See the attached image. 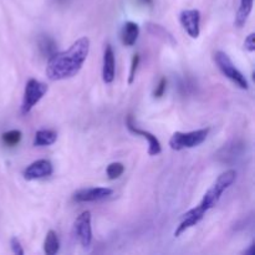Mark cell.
I'll return each instance as SVG.
<instances>
[{
  "mask_svg": "<svg viewBox=\"0 0 255 255\" xmlns=\"http://www.w3.org/2000/svg\"><path fill=\"white\" fill-rule=\"evenodd\" d=\"M179 21L192 39H197L201 34V12L197 9H186L179 14Z\"/></svg>",
  "mask_w": 255,
  "mask_h": 255,
  "instance_id": "obj_8",
  "label": "cell"
},
{
  "mask_svg": "<svg viewBox=\"0 0 255 255\" xmlns=\"http://www.w3.org/2000/svg\"><path fill=\"white\" fill-rule=\"evenodd\" d=\"M141 2H143V4L146 5H152V0H139Z\"/></svg>",
  "mask_w": 255,
  "mask_h": 255,
  "instance_id": "obj_25",
  "label": "cell"
},
{
  "mask_svg": "<svg viewBox=\"0 0 255 255\" xmlns=\"http://www.w3.org/2000/svg\"><path fill=\"white\" fill-rule=\"evenodd\" d=\"M139 35L138 24L133 21H127L121 30V40L125 46H133Z\"/></svg>",
  "mask_w": 255,
  "mask_h": 255,
  "instance_id": "obj_13",
  "label": "cell"
},
{
  "mask_svg": "<svg viewBox=\"0 0 255 255\" xmlns=\"http://www.w3.org/2000/svg\"><path fill=\"white\" fill-rule=\"evenodd\" d=\"M126 126H127V128H128L129 132H132V133L136 134V136H141L142 138L147 139V142H148V154L149 156H157V154L161 153L162 146H161V142H159V139L157 138L154 134H152L151 132L138 128V127L136 126V124H134V120L131 115H128V116H127Z\"/></svg>",
  "mask_w": 255,
  "mask_h": 255,
  "instance_id": "obj_9",
  "label": "cell"
},
{
  "mask_svg": "<svg viewBox=\"0 0 255 255\" xmlns=\"http://www.w3.org/2000/svg\"><path fill=\"white\" fill-rule=\"evenodd\" d=\"M254 39H255V34L254 32H252V34H249L248 36H247L246 41H244V47H246V49L251 52H253L255 50Z\"/></svg>",
  "mask_w": 255,
  "mask_h": 255,
  "instance_id": "obj_23",
  "label": "cell"
},
{
  "mask_svg": "<svg viewBox=\"0 0 255 255\" xmlns=\"http://www.w3.org/2000/svg\"><path fill=\"white\" fill-rule=\"evenodd\" d=\"M209 128H201L191 132H174L169 139V147L173 151H182L186 148H194L203 143L208 137Z\"/></svg>",
  "mask_w": 255,
  "mask_h": 255,
  "instance_id": "obj_3",
  "label": "cell"
},
{
  "mask_svg": "<svg viewBox=\"0 0 255 255\" xmlns=\"http://www.w3.org/2000/svg\"><path fill=\"white\" fill-rule=\"evenodd\" d=\"M124 172H125V166L122 163H120V162H114V163L109 164V167H107L106 169L107 177H109V179H112V181H114V179L120 178Z\"/></svg>",
  "mask_w": 255,
  "mask_h": 255,
  "instance_id": "obj_19",
  "label": "cell"
},
{
  "mask_svg": "<svg viewBox=\"0 0 255 255\" xmlns=\"http://www.w3.org/2000/svg\"><path fill=\"white\" fill-rule=\"evenodd\" d=\"M166 89H167V79L166 77H162V79L159 80L158 85L156 86V90L153 91V96L156 97V99H159V97H162L164 95Z\"/></svg>",
  "mask_w": 255,
  "mask_h": 255,
  "instance_id": "obj_21",
  "label": "cell"
},
{
  "mask_svg": "<svg viewBox=\"0 0 255 255\" xmlns=\"http://www.w3.org/2000/svg\"><path fill=\"white\" fill-rule=\"evenodd\" d=\"M22 133L19 129H11V131L4 132L1 136L2 143L7 147H15L20 143L21 141Z\"/></svg>",
  "mask_w": 255,
  "mask_h": 255,
  "instance_id": "obj_18",
  "label": "cell"
},
{
  "mask_svg": "<svg viewBox=\"0 0 255 255\" xmlns=\"http://www.w3.org/2000/svg\"><path fill=\"white\" fill-rule=\"evenodd\" d=\"M47 90L49 87L44 82L37 81L36 79H30L26 82L24 90V97H22L21 109H20L21 115L26 116L27 114H30L34 106H36V104H39L40 100L46 95Z\"/></svg>",
  "mask_w": 255,
  "mask_h": 255,
  "instance_id": "obj_5",
  "label": "cell"
},
{
  "mask_svg": "<svg viewBox=\"0 0 255 255\" xmlns=\"http://www.w3.org/2000/svg\"><path fill=\"white\" fill-rule=\"evenodd\" d=\"M237 177V172L234 169H229L226 171L224 173H222L221 176L217 178V181L214 182L213 186L207 191V193L204 194L203 199L201 201V203L198 204L194 208L189 209L183 217H182V221L179 223V226L177 227V229L174 231V237L178 238L186 231H188L192 227L197 226L202 219L204 218L207 212L209 209L213 208L217 203L221 199L222 194L234 183Z\"/></svg>",
  "mask_w": 255,
  "mask_h": 255,
  "instance_id": "obj_2",
  "label": "cell"
},
{
  "mask_svg": "<svg viewBox=\"0 0 255 255\" xmlns=\"http://www.w3.org/2000/svg\"><path fill=\"white\" fill-rule=\"evenodd\" d=\"M75 236L79 239L82 248H90L92 243V228H91V213L85 211L76 218L74 224Z\"/></svg>",
  "mask_w": 255,
  "mask_h": 255,
  "instance_id": "obj_6",
  "label": "cell"
},
{
  "mask_svg": "<svg viewBox=\"0 0 255 255\" xmlns=\"http://www.w3.org/2000/svg\"><path fill=\"white\" fill-rule=\"evenodd\" d=\"M114 191L107 187H94V188H85L75 192L72 199L77 203H90V202H100L112 196Z\"/></svg>",
  "mask_w": 255,
  "mask_h": 255,
  "instance_id": "obj_7",
  "label": "cell"
},
{
  "mask_svg": "<svg viewBox=\"0 0 255 255\" xmlns=\"http://www.w3.org/2000/svg\"><path fill=\"white\" fill-rule=\"evenodd\" d=\"M214 61H216L217 66L221 70L222 74L227 77L228 80H231L236 86H238L242 90H248L249 89V82L247 80V77L239 71L236 67V65L233 64V61L231 60V57L223 51H217L214 54Z\"/></svg>",
  "mask_w": 255,
  "mask_h": 255,
  "instance_id": "obj_4",
  "label": "cell"
},
{
  "mask_svg": "<svg viewBox=\"0 0 255 255\" xmlns=\"http://www.w3.org/2000/svg\"><path fill=\"white\" fill-rule=\"evenodd\" d=\"M146 29L148 31V34H151L152 36L157 37V39L162 40L166 44L171 45V46H176L177 41L173 37V35L168 31L167 29H164L163 26L158 24H154V22H147Z\"/></svg>",
  "mask_w": 255,
  "mask_h": 255,
  "instance_id": "obj_12",
  "label": "cell"
},
{
  "mask_svg": "<svg viewBox=\"0 0 255 255\" xmlns=\"http://www.w3.org/2000/svg\"><path fill=\"white\" fill-rule=\"evenodd\" d=\"M10 247H11V251L14 254L24 255V249H22L21 243H20V241L16 237L11 238V241H10Z\"/></svg>",
  "mask_w": 255,
  "mask_h": 255,
  "instance_id": "obj_22",
  "label": "cell"
},
{
  "mask_svg": "<svg viewBox=\"0 0 255 255\" xmlns=\"http://www.w3.org/2000/svg\"><path fill=\"white\" fill-rule=\"evenodd\" d=\"M57 139V133L54 129H39L35 133L34 146L35 147H45L51 146Z\"/></svg>",
  "mask_w": 255,
  "mask_h": 255,
  "instance_id": "obj_15",
  "label": "cell"
},
{
  "mask_svg": "<svg viewBox=\"0 0 255 255\" xmlns=\"http://www.w3.org/2000/svg\"><path fill=\"white\" fill-rule=\"evenodd\" d=\"M90 52V39L84 36L74 42L65 51L55 52L46 65V76L52 81L71 79L84 66Z\"/></svg>",
  "mask_w": 255,
  "mask_h": 255,
  "instance_id": "obj_1",
  "label": "cell"
},
{
  "mask_svg": "<svg viewBox=\"0 0 255 255\" xmlns=\"http://www.w3.org/2000/svg\"><path fill=\"white\" fill-rule=\"evenodd\" d=\"M254 247H255V243L253 242V243H252L251 246H249V248L247 249V251L243 252V254H244V255H254V254H255Z\"/></svg>",
  "mask_w": 255,
  "mask_h": 255,
  "instance_id": "obj_24",
  "label": "cell"
},
{
  "mask_svg": "<svg viewBox=\"0 0 255 255\" xmlns=\"http://www.w3.org/2000/svg\"><path fill=\"white\" fill-rule=\"evenodd\" d=\"M37 47H39L40 54L44 57H51L56 52V41L49 35H40L37 39Z\"/></svg>",
  "mask_w": 255,
  "mask_h": 255,
  "instance_id": "obj_14",
  "label": "cell"
},
{
  "mask_svg": "<svg viewBox=\"0 0 255 255\" xmlns=\"http://www.w3.org/2000/svg\"><path fill=\"white\" fill-rule=\"evenodd\" d=\"M60 251V239L55 231L47 232L44 241V252L47 255H55Z\"/></svg>",
  "mask_w": 255,
  "mask_h": 255,
  "instance_id": "obj_17",
  "label": "cell"
},
{
  "mask_svg": "<svg viewBox=\"0 0 255 255\" xmlns=\"http://www.w3.org/2000/svg\"><path fill=\"white\" fill-rule=\"evenodd\" d=\"M139 65V55L134 54L133 57H132V62H131V71H129V77H128V84H133L134 77H136V72L137 69H138Z\"/></svg>",
  "mask_w": 255,
  "mask_h": 255,
  "instance_id": "obj_20",
  "label": "cell"
},
{
  "mask_svg": "<svg viewBox=\"0 0 255 255\" xmlns=\"http://www.w3.org/2000/svg\"><path fill=\"white\" fill-rule=\"evenodd\" d=\"M54 172V167L49 159H37L26 167L22 172V176L26 181H35L50 177Z\"/></svg>",
  "mask_w": 255,
  "mask_h": 255,
  "instance_id": "obj_10",
  "label": "cell"
},
{
  "mask_svg": "<svg viewBox=\"0 0 255 255\" xmlns=\"http://www.w3.org/2000/svg\"><path fill=\"white\" fill-rule=\"evenodd\" d=\"M116 75V61H115L114 49L110 44L106 45L104 51V64H102V80L105 84H112Z\"/></svg>",
  "mask_w": 255,
  "mask_h": 255,
  "instance_id": "obj_11",
  "label": "cell"
},
{
  "mask_svg": "<svg viewBox=\"0 0 255 255\" xmlns=\"http://www.w3.org/2000/svg\"><path fill=\"white\" fill-rule=\"evenodd\" d=\"M253 1L254 0H241V5H239L238 12H237L236 21H234V25L237 27H242L247 22L252 10H253Z\"/></svg>",
  "mask_w": 255,
  "mask_h": 255,
  "instance_id": "obj_16",
  "label": "cell"
}]
</instances>
